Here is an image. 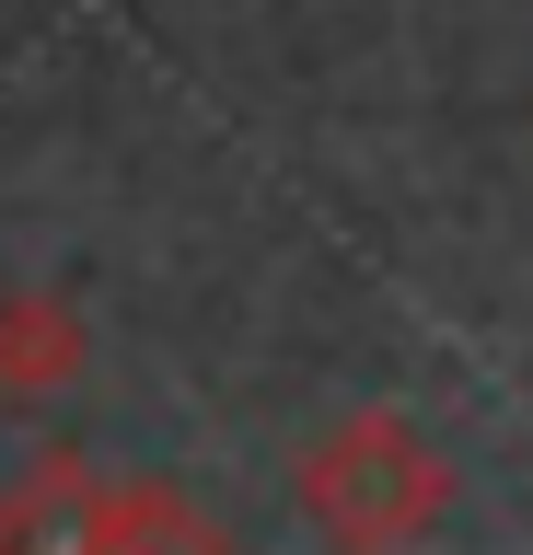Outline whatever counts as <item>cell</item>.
I'll return each mask as SVG.
<instances>
[{
    "instance_id": "3",
    "label": "cell",
    "mask_w": 533,
    "mask_h": 555,
    "mask_svg": "<svg viewBox=\"0 0 533 555\" xmlns=\"http://www.w3.org/2000/svg\"><path fill=\"white\" fill-rule=\"evenodd\" d=\"M71 371H81V324L47 301V289H12V301H0V393L36 405V393H59Z\"/></svg>"
},
{
    "instance_id": "4",
    "label": "cell",
    "mask_w": 533,
    "mask_h": 555,
    "mask_svg": "<svg viewBox=\"0 0 533 555\" xmlns=\"http://www.w3.org/2000/svg\"><path fill=\"white\" fill-rule=\"evenodd\" d=\"M105 555H232L210 520L163 498V486H116V520H105Z\"/></svg>"
},
{
    "instance_id": "1",
    "label": "cell",
    "mask_w": 533,
    "mask_h": 555,
    "mask_svg": "<svg viewBox=\"0 0 533 555\" xmlns=\"http://www.w3.org/2000/svg\"><path fill=\"white\" fill-rule=\"evenodd\" d=\"M441 498H453V475H441V451L406 416H348V428H325L302 451V509H314L325 544H348V555L418 544L441 520Z\"/></svg>"
},
{
    "instance_id": "2",
    "label": "cell",
    "mask_w": 533,
    "mask_h": 555,
    "mask_svg": "<svg viewBox=\"0 0 533 555\" xmlns=\"http://www.w3.org/2000/svg\"><path fill=\"white\" fill-rule=\"evenodd\" d=\"M116 486L81 463H36L24 486H0V555H105Z\"/></svg>"
}]
</instances>
